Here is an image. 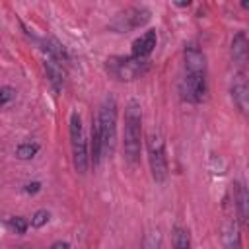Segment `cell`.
Segmentation results:
<instances>
[{"instance_id": "1", "label": "cell", "mask_w": 249, "mask_h": 249, "mask_svg": "<svg viewBox=\"0 0 249 249\" xmlns=\"http://www.w3.org/2000/svg\"><path fill=\"white\" fill-rule=\"evenodd\" d=\"M123 150L128 163H136L142 152V109L138 101H128L124 109V132Z\"/></svg>"}, {"instance_id": "2", "label": "cell", "mask_w": 249, "mask_h": 249, "mask_svg": "<svg viewBox=\"0 0 249 249\" xmlns=\"http://www.w3.org/2000/svg\"><path fill=\"white\" fill-rule=\"evenodd\" d=\"M97 126L103 142V156H113L117 142V101L113 95H107L97 113Z\"/></svg>"}, {"instance_id": "3", "label": "cell", "mask_w": 249, "mask_h": 249, "mask_svg": "<svg viewBox=\"0 0 249 249\" xmlns=\"http://www.w3.org/2000/svg\"><path fill=\"white\" fill-rule=\"evenodd\" d=\"M68 124H70L68 130H70V148H72L74 169L80 175H86L88 167H89V154H88V142H86V134H84V126H82V117L78 111L70 113Z\"/></svg>"}, {"instance_id": "4", "label": "cell", "mask_w": 249, "mask_h": 249, "mask_svg": "<svg viewBox=\"0 0 249 249\" xmlns=\"http://www.w3.org/2000/svg\"><path fill=\"white\" fill-rule=\"evenodd\" d=\"M146 150H148V163H150L152 179L156 183H165L169 175V165H167V156H165V142L158 130L148 134Z\"/></svg>"}, {"instance_id": "5", "label": "cell", "mask_w": 249, "mask_h": 249, "mask_svg": "<svg viewBox=\"0 0 249 249\" xmlns=\"http://www.w3.org/2000/svg\"><path fill=\"white\" fill-rule=\"evenodd\" d=\"M105 68L119 82H132L144 74L146 60H138L134 56H111L107 58Z\"/></svg>"}, {"instance_id": "6", "label": "cell", "mask_w": 249, "mask_h": 249, "mask_svg": "<svg viewBox=\"0 0 249 249\" xmlns=\"http://www.w3.org/2000/svg\"><path fill=\"white\" fill-rule=\"evenodd\" d=\"M185 58V76L206 78V56L196 45H187L183 51Z\"/></svg>"}, {"instance_id": "7", "label": "cell", "mask_w": 249, "mask_h": 249, "mask_svg": "<svg viewBox=\"0 0 249 249\" xmlns=\"http://www.w3.org/2000/svg\"><path fill=\"white\" fill-rule=\"evenodd\" d=\"M208 91L206 86V78H191V76H183L181 84H179V93L185 101L189 103H200L204 101Z\"/></svg>"}, {"instance_id": "8", "label": "cell", "mask_w": 249, "mask_h": 249, "mask_svg": "<svg viewBox=\"0 0 249 249\" xmlns=\"http://www.w3.org/2000/svg\"><path fill=\"white\" fill-rule=\"evenodd\" d=\"M230 91H231L233 105H235L241 113H247V107H249V86H247L245 70H239V72L233 76Z\"/></svg>"}, {"instance_id": "9", "label": "cell", "mask_w": 249, "mask_h": 249, "mask_svg": "<svg viewBox=\"0 0 249 249\" xmlns=\"http://www.w3.org/2000/svg\"><path fill=\"white\" fill-rule=\"evenodd\" d=\"M156 43H158V33L156 29H148L144 31L140 37H136L132 41V49H130V56L138 58V60H146L152 51L156 49Z\"/></svg>"}, {"instance_id": "10", "label": "cell", "mask_w": 249, "mask_h": 249, "mask_svg": "<svg viewBox=\"0 0 249 249\" xmlns=\"http://www.w3.org/2000/svg\"><path fill=\"white\" fill-rule=\"evenodd\" d=\"M233 208H235V214L239 218V224L245 226L247 218H249V193L241 181L233 183Z\"/></svg>"}, {"instance_id": "11", "label": "cell", "mask_w": 249, "mask_h": 249, "mask_svg": "<svg viewBox=\"0 0 249 249\" xmlns=\"http://www.w3.org/2000/svg\"><path fill=\"white\" fill-rule=\"evenodd\" d=\"M247 54H249V41L245 31H237L231 39V58L233 62L239 66V70H243L245 62H247Z\"/></svg>"}, {"instance_id": "12", "label": "cell", "mask_w": 249, "mask_h": 249, "mask_svg": "<svg viewBox=\"0 0 249 249\" xmlns=\"http://www.w3.org/2000/svg\"><path fill=\"white\" fill-rule=\"evenodd\" d=\"M88 154H89V163L93 167H97L101 163V158H103V142H101L97 119L91 121V142H89V152Z\"/></svg>"}, {"instance_id": "13", "label": "cell", "mask_w": 249, "mask_h": 249, "mask_svg": "<svg viewBox=\"0 0 249 249\" xmlns=\"http://www.w3.org/2000/svg\"><path fill=\"white\" fill-rule=\"evenodd\" d=\"M45 72H47V78H49L51 86L54 88V91H60V88L64 84V76H66L62 66H60V62L51 58V56H47L45 58Z\"/></svg>"}, {"instance_id": "14", "label": "cell", "mask_w": 249, "mask_h": 249, "mask_svg": "<svg viewBox=\"0 0 249 249\" xmlns=\"http://www.w3.org/2000/svg\"><path fill=\"white\" fill-rule=\"evenodd\" d=\"M148 19H150V12H148L146 8H128V10L123 14L124 27H130V29L144 25Z\"/></svg>"}, {"instance_id": "15", "label": "cell", "mask_w": 249, "mask_h": 249, "mask_svg": "<svg viewBox=\"0 0 249 249\" xmlns=\"http://www.w3.org/2000/svg\"><path fill=\"white\" fill-rule=\"evenodd\" d=\"M222 245L224 249H241V235L235 222H230L222 230Z\"/></svg>"}, {"instance_id": "16", "label": "cell", "mask_w": 249, "mask_h": 249, "mask_svg": "<svg viewBox=\"0 0 249 249\" xmlns=\"http://www.w3.org/2000/svg\"><path fill=\"white\" fill-rule=\"evenodd\" d=\"M171 245H173V249H193L191 231L183 226H175L171 230Z\"/></svg>"}, {"instance_id": "17", "label": "cell", "mask_w": 249, "mask_h": 249, "mask_svg": "<svg viewBox=\"0 0 249 249\" xmlns=\"http://www.w3.org/2000/svg\"><path fill=\"white\" fill-rule=\"evenodd\" d=\"M45 51L49 53L51 58H54V60H58V62L68 60V53L64 51V47H62L56 39H49V41H45Z\"/></svg>"}, {"instance_id": "18", "label": "cell", "mask_w": 249, "mask_h": 249, "mask_svg": "<svg viewBox=\"0 0 249 249\" xmlns=\"http://www.w3.org/2000/svg\"><path fill=\"white\" fill-rule=\"evenodd\" d=\"M37 152H39V144H37V142H21V144L16 148V158L25 161V160L35 158Z\"/></svg>"}, {"instance_id": "19", "label": "cell", "mask_w": 249, "mask_h": 249, "mask_svg": "<svg viewBox=\"0 0 249 249\" xmlns=\"http://www.w3.org/2000/svg\"><path fill=\"white\" fill-rule=\"evenodd\" d=\"M142 249H161V233L158 230H152L142 239Z\"/></svg>"}, {"instance_id": "20", "label": "cell", "mask_w": 249, "mask_h": 249, "mask_svg": "<svg viewBox=\"0 0 249 249\" xmlns=\"http://www.w3.org/2000/svg\"><path fill=\"white\" fill-rule=\"evenodd\" d=\"M8 228L16 233H25L29 228V222L23 216H12V218H8Z\"/></svg>"}, {"instance_id": "21", "label": "cell", "mask_w": 249, "mask_h": 249, "mask_svg": "<svg viewBox=\"0 0 249 249\" xmlns=\"http://www.w3.org/2000/svg\"><path fill=\"white\" fill-rule=\"evenodd\" d=\"M49 218H51V212L45 210V208H41V210H37V212L31 216V226L39 230V228H43V226L49 222Z\"/></svg>"}, {"instance_id": "22", "label": "cell", "mask_w": 249, "mask_h": 249, "mask_svg": "<svg viewBox=\"0 0 249 249\" xmlns=\"http://www.w3.org/2000/svg\"><path fill=\"white\" fill-rule=\"evenodd\" d=\"M16 89L12 88V86H2L0 88V107H6V105H10L14 99H16Z\"/></svg>"}, {"instance_id": "23", "label": "cell", "mask_w": 249, "mask_h": 249, "mask_svg": "<svg viewBox=\"0 0 249 249\" xmlns=\"http://www.w3.org/2000/svg\"><path fill=\"white\" fill-rule=\"evenodd\" d=\"M39 191H41V183L39 181H31V183H27L23 187V193H27V195H37Z\"/></svg>"}, {"instance_id": "24", "label": "cell", "mask_w": 249, "mask_h": 249, "mask_svg": "<svg viewBox=\"0 0 249 249\" xmlns=\"http://www.w3.org/2000/svg\"><path fill=\"white\" fill-rule=\"evenodd\" d=\"M51 249H70V243H68V241L58 239V241H54V243L51 245Z\"/></svg>"}, {"instance_id": "25", "label": "cell", "mask_w": 249, "mask_h": 249, "mask_svg": "<svg viewBox=\"0 0 249 249\" xmlns=\"http://www.w3.org/2000/svg\"><path fill=\"white\" fill-rule=\"evenodd\" d=\"M175 4H177V6H191V2H189V0H187V2H175Z\"/></svg>"}, {"instance_id": "26", "label": "cell", "mask_w": 249, "mask_h": 249, "mask_svg": "<svg viewBox=\"0 0 249 249\" xmlns=\"http://www.w3.org/2000/svg\"><path fill=\"white\" fill-rule=\"evenodd\" d=\"M25 249H31V247H25Z\"/></svg>"}]
</instances>
